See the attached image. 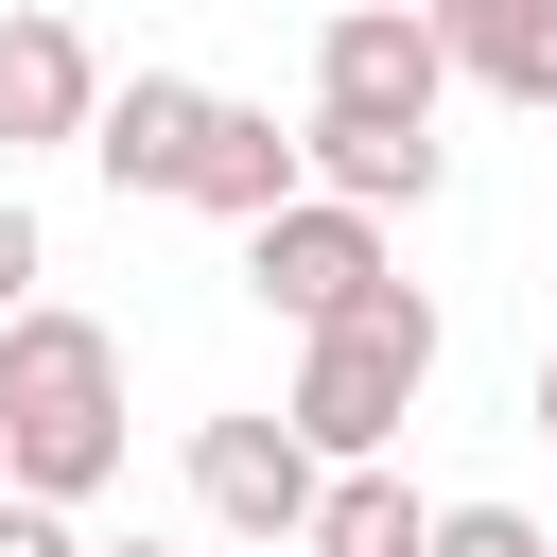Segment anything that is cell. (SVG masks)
<instances>
[{"label":"cell","mask_w":557,"mask_h":557,"mask_svg":"<svg viewBox=\"0 0 557 557\" xmlns=\"http://www.w3.org/2000/svg\"><path fill=\"white\" fill-rule=\"evenodd\" d=\"M313 487H331V453L296 435V418H191V505L226 522V540H313Z\"/></svg>","instance_id":"277c9868"},{"label":"cell","mask_w":557,"mask_h":557,"mask_svg":"<svg viewBox=\"0 0 557 557\" xmlns=\"http://www.w3.org/2000/svg\"><path fill=\"white\" fill-rule=\"evenodd\" d=\"M540 435H557V348H540Z\"/></svg>","instance_id":"2e32d148"},{"label":"cell","mask_w":557,"mask_h":557,"mask_svg":"<svg viewBox=\"0 0 557 557\" xmlns=\"http://www.w3.org/2000/svg\"><path fill=\"white\" fill-rule=\"evenodd\" d=\"M0 487H17V470H0Z\"/></svg>","instance_id":"e0dca14e"},{"label":"cell","mask_w":557,"mask_h":557,"mask_svg":"<svg viewBox=\"0 0 557 557\" xmlns=\"http://www.w3.org/2000/svg\"><path fill=\"white\" fill-rule=\"evenodd\" d=\"M35 261H52V244H35V209L0 191V313H35Z\"/></svg>","instance_id":"5bb4252c"},{"label":"cell","mask_w":557,"mask_h":557,"mask_svg":"<svg viewBox=\"0 0 557 557\" xmlns=\"http://www.w3.org/2000/svg\"><path fill=\"white\" fill-rule=\"evenodd\" d=\"M435 557H557V540H540L522 505H487V487H470V505H435Z\"/></svg>","instance_id":"7c38bea8"},{"label":"cell","mask_w":557,"mask_h":557,"mask_svg":"<svg viewBox=\"0 0 557 557\" xmlns=\"http://www.w3.org/2000/svg\"><path fill=\"white\" fill-rule=\"evenodd\" d=\"M0 470L52 487V505H104L122 487V331L104 313H0Z\"/></svg>","instance_id":"6da1fadb"},{"label":"cell","mask_w":557,"mask_h":557,"mask_svg":"<svg viewBox=\"0 0 557 557\" xmlns=\"http://www.w3.org/2000/svg\"><path fill=\"white\" fill-rule=\"evenodd\" d=\"M435 87H453V35H435V0H331V35H313V104L435 122Z\"/></svg>","instance_id":"5b68a950"},{"label":"cell","mask_w":557,"mask_h":557,"mask_svg":"<svg viewBox=\"0 0 557 557\" xmlns=\"http://www.w3.org/2000/svg\"><path fill=\"white\" fill-rule=\"evenodd\" d=\"M400 261H383V209H348V191H296V209H261L244 226V296L261 313H296V331H331V313H366Z\"/></svg>","instance_id":"3957f363"},{"label":"cell","mask_w":557,"mask_h":557,"mask_svg":"<svg viewBox=\"0 0 557 557\" xmlns=\"http://www.w3.org/2000/svg\"><path fill=\"white\" fill-rule=\"evenodd\" d=\"M296 557H435V505L366 453V470H331V487H313V540H296Z\"/></svg>","instance_id":"8fae6325"},{"label":"cell","mask_w":557,"mask_h":557,"mask_svg":"<svg viewBox=\"0 0 557 557\" xmlns=\"http://www.w3.org/2000/svg\"><path fill=\"white\" fill-rule=\"evenodd\" d=\"M0 557H87V505H52V487H0Z\"/></svg>","instance_id":"4fadbf2b"},{"label":"cell","mask_w":557,"mask_h":557,"mask_svg":"<svg viewBox=\"0 0 557 557\" xmlns=\"http://www.w3.org/2000/svg\"><path fill=\"white\" fill-rule=\"evenodd\" d=\"M87 122H104V52L52 0H17L0 17V157H87Z\"/></svg>","instance_id":"8992f818"},{"label":"cell","mask_w":557,"mask_h":557,"mask_svg":"<svg viewBox=\"0 0 557 557\" xmlns=\"http://www.w3.org/2000/svg\"><path fill=\"white\" fill-rule=\"evenodd\" d=\"M435 174H453V139H435V122L313 104V191H348V209H435Z\"/></svg>","instance_id":"9c48e42d"},{"label":"cell","mask_w":557,"mask_h":557,"mask_svg":"<svg viewBox=\"0 0 557 557\" xmlns=\"http://www.w3.org/2000/svg\"><path fill=\"white\" fill-rule=\"evenodd\" d=\"M87 557H174V540H87Z\"/></svg>","instance_id":"9a60e30c"},{"label":"cell","mask_w":557,"mask_h":557,"mask_svg":"<svg viewBox=\"0 0 557 557\" xmlns=\"http://www.w3.org/2000/svg\"><path fill=\"white\" fill-rule=\"evenodd\" d=\"M435 35H453V70H470V87L557 104V0H435Z\"/></svg>","instance_id":"30bf717a"},{"label":"cell","mask_w":557,"mask_h":557,"mask_svg":"<svg viewBox=\"0 0 557 557\" xmlns=\"http://www.w3.org/2000/svg\"><path fill=\"white\" fill-rule=\"evenodd\" d=\"M435 348H453V331H435V296H418V278H383L366 313L296 331V400H278V418H296L331 470H366V453H400V418H418Z\"/></svg>","instance_id":"7a4b0ae2"},{"label":"cell","mask_w":557,"mask_h":557,"mask_svg":"<svg viewBox=\"0 0 557 557\" xmlns=\"http://www.w3.org/2000/svg\"><path fill=\"white\" fill-rule=\"evenodd\" d=\"M296 191H313V122L278 139V104H226V87H209V139H191V191H174V209L261 226V209H296Z\"/></svg>","instance_id":"ba28073f"},{"label":"cell","mask_w":557,"mask_h":557,"mask_svg":"<svg viewBox=\"0 0 557 557\" xmlns=\"http://www.w3.org/2000/svg\"><path fill=\"white\" fill-rule=\"evenodd\" d=\"M191 139H209V87H191V70H122V87H104V122H87V157H104V191H122V209H139V191L174 209V191H191Z\"/></svg>","instance_id":"52a82bcc"}]
</instances>
